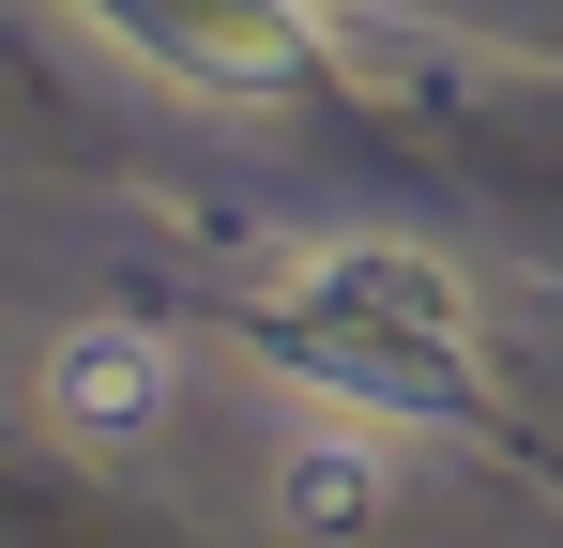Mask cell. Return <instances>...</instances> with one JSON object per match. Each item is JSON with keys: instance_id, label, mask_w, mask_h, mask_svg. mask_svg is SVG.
<instances>
[{"instance_id": "6da1fadb", "label": "cell", "mask_w": 563, "mask_h": 548, "mask_svg": "<svg viewBox=\"0 0 563 548\" xmlns=\"http://www.w3.org/2000/svg\"><path fill=\"white\" fill-rule=\"evenodd\" d=\"M275 336H305L351 396L427 412V396H457V381H472V289L427 260V244L320 229V244H289V260H275Z\"/></svg>"}, {"instance_id": "7a4b0ae2", "label": "cell", "mask_w": 563, "mask_h": 548, "mask_svg": "<svg viewBox=\"0 0 563 548\" xmlns=\"http://www.w3.org/2000/svg\"><path fill=\"white\" fill-rule=\"evenodd\" d=\"M168 396H184V351H168L153 320H62V336L31 351V412H46L77 457L153 442V427H168Z\"/></svg>"}, {"instance_id": "3957f363", "label": "cell", "mask_w": 563, "mask_h": 548, "mask_svg": "<svg viewBox=\"0 0 563 548\" xmlns=\"http://www.w3.org/2000/svg\"><path fill=\"white\" fill-rule=\"evenodd\" d=\"M275 503L305 518V534H366L380 503H396V442L380 427H335V412H305L275 442Z\"/></svg>"}, {"instance_id": "277c9868", "label": "cell", "mask_w": 563, "mask_h": 548, "mask_svg": "<svg viewBox=\"0 0 563 548\" xmlns=\"http://www.w3.org/2000/svg\"><path fill=\"white\" fill-rule=\"evenodd\" d=\"M168 46H198L213 77H305L320 62V31H305V0H137Z\"/></svg>"}]
</instances>
